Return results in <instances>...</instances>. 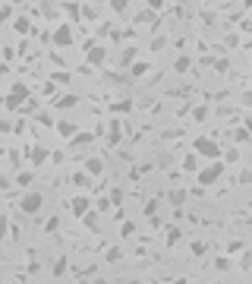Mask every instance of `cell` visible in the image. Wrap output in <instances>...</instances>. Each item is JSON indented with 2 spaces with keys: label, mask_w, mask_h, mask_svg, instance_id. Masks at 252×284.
<instances>
[{
  "label": "cell",
  "mask_w": 252,
  "mask_h": 284,
  "mask_svg": "<svg viewBox=\"0 0 252 284\" xmlns=\"http://www.w3.org/2000/svg\"><path fill=\"white\" fill-rule=\"evenodd\" d=\"M82 171H89L91 177H101V171H104V161H101V158H85Z\"/></svg>",
  "instance_id": "cell-12"
},
{
  "label": "cell",
  "mask_w": 252,
  "mask_h": 284,
  "mask_svg": "<svg viewBox=\"0 0 252 284\" xmlns=\"http://www.w3.org/2000/svg\"><path fill=\"white\" fill-rule=\"evenodd\" d=\"M148 70H151V63H148V60H132V63H129V76H132V79L148 76Z\"/></svg>",
  "instance_id": "cell-10"
},
{
  "label": "cell",
  "mask_w": 252,
  "mask_h": 284,
  "mask_svg": "<svg viewBox=\"0 0 252 284\" xmlns=\"http://www.w3.org/2000/svg\"><path fill=\"white\" fill-rule=\"evenodd\" d=\"M44 205V196L41 193H25L22 199H19V208H22V215H38Z\"/></svg>",
  "instance_id": "cell-5"
},
{
  "label": "cell",
  "mask_w": 252,
  "mask_h": 284,
  "mask_svg": "<svg viewBox=\"0 0 252 284\" xmlns=\"http://www.w3.org/2000/svg\"><path fill=\"white\" fill-rule=\"evenodd\" d=\"M164 44H167V38H164V35H155V38H151V51H161Z\"/></svg>",
  "instance_id": "cell-32"
},
{
  "label": "cell",
  "mask_w": 252,
  "mask_h": 284,
  "mask_svg": "<svg viewBox=\"0 0 252 284\" xmlns=\"http://www.w3.org/2000/svg\"><path fill=\"white\" fill-rule=\"evenodd\" d=\"M89 180H91V174H89V171H85V174H72V186H79V189L89 186Z\"/></svg>",
  "instance_id": "cell-18"
},
{
  "label": "cell",
  "mask_w": 252,
  "mask_h": 284,
  "mask_svg": "<svg viewBox=\"0 0 252 284\" xmlns=\"http://www.w3.org/2000/svg\"><path fill=\"white\" fill-rule=\"evenodd\" d=\"M161 6H164V0H148V10H155V13H158Z\"/></svg>",
  "instance_id": "cell-43"
},
{
  "label": "cell",
  "mask_w": 252,
  "mask_h": 284,
  "mask_svg": "<svg viewBox=\"0 0 252 284\" xmlns=\"http://www.w3.org/2000/svg\"><path fill=\"white\" fill-rule=\"evenodd\" d=\"M25 101H29V85H22V82H16L10 89V95H6V107L10 111H16V107H22Z\"/></svg>",
  "instance_id": "cell-4"
},
{
  "label": "cell",
  "mask_w": 252,
  "mask_h": 284,
  "mask_svg": "<svg viewBox=\"0 0 252 284\" xmlns=\"http://www.w3.org/2000/svg\"><path fill=\"white\" fill-rule=\"evenodd\" d=\"M183 240V234H180V227H170L167 231V246H177V243Z\"/></svg>",
  "instance_id": "cell-19"
},
{
  "label": "cell",
  "mask_w": 252,
  "mask_h": 284,
  "mask_svg": "<svg viewBox=\"0 0 252 284\" xmlns=\"http://www.w3.org/2000/svg\"><path fill=\"white\" fill-rule=\"evenodd\" d=\"M227 253H243V240H230L227 243Z\"/></svg>",
  "instance_id": "cell-37"
},
{
  "label": "cell",
  "mask_w": 252,
  "mask_h": 284,
  "mask_svg": "<svg viewBox=\"0 0 252 284\" xmlns=\"http://www.w3.org/2000/svg\"><path fill=\"white\" fill-rule=\"evenodd\" d=\"M91 142H95V133H82V130H79L76 136L70 139V145L72 148H82V145H91Z\"/></svg>",
  "instance_id": "cell-13"
},
{
  "label": "cell",
  "mask_w": 252,
  "mask_h": 284,
  "mask_svg": "<svg viewBox=\"0 0 252 284\" xmlns=\"http://www.w3.org/2000/svg\"><path fill=\"white\" fill-rule=\"evenodd\" d=\"M13 16V6L10 3H3V6H0V19H3V22H6V19H10Z\"/></svg>",
  "instance_id": "cell-40"
},
{
  "label": "cell",
  "mask_w": 252,
  "mask_h": 284,
  "mask_svg": "<svg viewBox=\"0 0 252 284\" xmlns=\"http://www.w3.org/2000/svg\"><path fill=\"white\" fill-rule=\"evenodd\" d=\"M57 221H60V218H51L48 224H44V231H48V234H51V231H57Z\"/></svg>",
  "instance_id": "cell-44"
},
{
  "label": "cell",
  "mask_w": 252,
  "mask_h": 284,
  "mask_svg": "<svg viewBox=\"0 0 252 284\" xmlns=\"http://www.w3.org/2000/svg\"><path fill=\"white\" fill-rule=\"evenodd\" d=\"M0 22H3V19H0Z\"/></svg>",
  "instance_id": "cell-48"
},
{
  "label": "cell",
  "mask_w": 252,
  "mask_h": 284,
  "mask_svg": "<svg viewBox=\"0 0 252 284\" xmlns=\"http://www.w3.org/2000/svg\"><path fill=\"white\" fill-rule=\"evenodd\" d=\"M54 130L60 133V136H63L66 142H70V139L79 133V123H76V120H57V123H54Z\"/></svg>",
  "instance_id": "cell-8"
},
{
  "label": "cell",
  "mask_w": 252,
  "mask_h": 284,
  "mask_svg": "<svg viewBox=\"0 0 252 284\" xmlns=\"http://www.w3.org/2000/svg\"><path fill=\"white\" fill-rule=\"evenodd\" d=\"M0 6H3V0H0Z\"/></svg>",
  "instance_id": "cell-47"
},
{
  "label": "cell",
  "mask_w": 252,
  "mask_h": 284,
  "mask_svg": "<svg viewBox=\"0 0 252 284\" xmlns=\"http://www.w3.org/2000/svg\"><path fill=\"white\" fill-rule=\"evenodd\" d=\"M224 171H227V164H224V158H215V161H211L208 167H202V171H198V183H202V186H215L217 180L224 177Z\"/></svg>",
  "instance_id": "cell-2"
},
{
  "label": "cell",
  "mask_w": 252,
  "mask_h": 284,
  "mask_svg": "<svg viewBox=\"0 0 252 284\" xmlns=\"http://www.w3.org/2000/svg\"><path fill=\"white\" fill-rule=\"evenodd\" d=\"M110 205H114V199H104V196L95 202V208H98V212H110Z\"/></svg>",
  "instance_id": "cell-30"
},
{
  "label": "cell",
  "mask_w": 252,
  "mask_h": 284,
  "mask_svg": "<svg viewBox=\"0 0 252 284\" xmlns=\"http://www.w3.org/2000/svg\"><path fill=\"white\" fill-rule=\"evenodd\" d=\"M120 237H136V224H132V221H123V224H120Z\"/></svg>",
  "instance_id": "cell-27"
},
{
  "label": "cell",
  "mask_w": 252,
  "mask_h": 284,
  "mask_svg": "<svg viewBox=\"0 0 252 284\" xmlns=\"http://www.w3.org/2000/svg\"><path fill=\"white\" fill-rule=\"evenodd\" d=\"M215 70H217V73H227L230 63H227V60H215Z\"/></svg>",
  "instance_id": "cell-42"
},
{
  "label": "cell",
  "mask_w": 252,
  "mask_h": 284,
  "mask_svg": "<svg viewBox=\"0 0 252 284\" xmlns=\"http://www.w3.org/2000/svg\"><path fill=\"white\" fill-rule=\"evenodd\" d=\"M51 275H54V278H60V275H66V256H60V259L54 262V272H51Z\"/></svg>",
  "instance_id": "cell-20"
},
{
  "label": "cell",
  "mask_w": 252,
  "mask_h": 284,
  "mask_svg": "<svg viewBox=\"0 0 252 284\" xmlns=\"http://www.w3.org/2000/svg\"><path fill=\"white\" fill-rule=\"evenodd\" d=\"M236 41H240L236 35H227V38H224V44H227V47H236Z\"/></svg>",
  "instance_id": "cell-45"
},
{
  "label": "cell",
  "mask_w": 252,
  "mask_h": 284,
  "mask_svg": "<svg viewBox=\"0 0 252 284\" xmlns=\"http://www.w3.org/2000/svg\"><path fill=\"white\" fill-rule=\"evenodd\" d=\"M123 136V120H110V145H117Z\"/></svg>",
  "instance_id": "cell-16"
},
{
  "label": "cell",
  "mask_w": 252,
  "mask_h": 284,
  "mask_svg": "<svg viewBox=\"0 0 252 284\" xmlns=\"http://www.w3.org/2000/svg\"><path fill=\"white\" fill-rule=\"evenodd\" d=\"M29 29H32V25H29V19H25V16L13 19V32H16V35H29Z\"/></svg>",
  "instance_id": "cell-15"
},
{
  "label": "cell",
  "mask_w": 252,
  "mask_h": 284,
  "mask_svg": "<svg viewBox=\"0 0 252 284\" xmlns=\"http://www.w3.org/2000/svg\"><path fill=\"white\" fill-rule=\"evenodd\" d=\"M79 104V95H63V98H54V111H70V107Z\"/></svg>",
  "instance_id": "cell-11"
},
{
  "label": "cell",
  "mask_w": 252,
  "mask_h": 284,
  "mask_svg": "<svg viewBox=\"0 0 252 284\" xmlns=\"http://www.w3.org/2000/svg\"><path fill=\"white\" fill-rule=\"evenodd\" d=\"M79 221H82V224L89 227V231H101V212H98V208H95V212L89 208V212H85Z\"/></svg>",
  "instance_id": "cell-9"
},
{
  "label": "cell",
  "mask_w": 252,
  "mask_h": 284,
  "mask_svg": "<svg viewBox=\"0 0 252 284\" xmlns=\"http://www.w3.org/2000/svg\"><path fill=\"white\" fill-rule=\"evenodd\" d=\"M132 60H136V47H126L123 51V66H129Z\"/></svg>",
  "instance_id": "cell-31"
},
{
  "label": "cell",
  "mask_w": 252,
  "mask_h": 284,
  "mask_svg": "<svg viewBox=\"0 0 252 284\" xmlns=\"http://www.w3.org/2000/svg\"><path fill=\"white\" fill-rule=\"evenodd\" d=\"M208 114H211V111H208L205 104H202V107H192V120H198V123H202V120H208Z\"/></svg>",
  "instance_id": "cell-21"
},
{
  "label": "cell",
  "mask_w": 252,
  "mask_h": 284,
  "mask_svg": "<svg viewBox=\"0 0 252 284\" xmlns=\"http://www.w3.org/2000/svg\"><path fill=\"white\" fill-rule=\"evenodd\" d=\"M16 183H19V186H29V183H32V174H29V171H22V174L16 177Z\"/></svg>",
  "instance_id": "cell-36"
},
{
  "label": "cell",
  "mask_w": 252,
  "mask_h": 284,
  "mask_svg": "<svg viewBox=\"0 0 252 284\" xmlns=\"http://www.w3.org/2000/svg\"><path fill=\"white\" fill-rule=\"evenodd\" d=\"M82 16H85V19H91V22H95V19H98V10H95V6H82Z\"/></svg>",
  "instance_id": "cell-34"
},
{
  "label": "cell",
  "mask_w": 252,
  "mask_h": 284,
  "mask_svg": "<svg viewBox=\"0 0 252 284\" xmlns=\"http://www.w3.org/2000/svg\"><path fill=\"white\" fill-rule=\"evenodd\" d=\"M108 3H110V10H114V13H120V16H123L126 6H129V0H108Z\"/></svg>",
  "instance_id": "cell-25"
},
{
  "label": "cell",
  "mask_w": 252,
  "mask_h": 284,
  "mask_svg": "<svg viewBox=\"0 0 252 284\" xmlns=\"http://www.w3.org/2000/svg\"><path fill=\"white\" fill-rule=\"evenodd\" d=\"M85 54H89V66H101L108 60V47L104 44H85Z\"/></svg>",
  "instance_id": "cell-6"
},
{
  "label": "cell",
  "mask_w": 252,
  "mask_h": 284,
  "mask_svg": "<svg viewBox=\"0 0 252 284\" xmlns=\"http://www.w3.org/2000/svg\"><path fill=\"white\" fill-rule=\"evenodd\" d=\"M170 202H174V205H183V202H186V189H177V193H170Z\"/></svg>",
  "instance_id": "cell-29"
},
{
  "label": "cell",
  "mask_w": 252,
  "mask_h": 284,
  "mask_svg": "<svg viewBox=\"0 0 252 284\" xmlns=\"http://www.w3.org/2000/svg\"><path fill=\"white\" fill-rule=\"evenodd\" d=\"M189 66H192V60H189V57H183V54L174 60V70H177V73H189Z\"/></svg>",
  "instance_id": "cell-17"
},
{
  "label": "cell",
  "mask_w": 252,
  "mask_h": 284,
  "mask_svg": "<svg viewBox=\"0 0 252 284\" xmlns=\"http://www.w3.org/2000/svg\"><path fill=\"white\" fill-rule=\"evenodd\" d=\"M129 98H126V101H114V114H129Z\"/></svg>",
  "instance_id": "cell-28"
},
{
  "label": "cell",
  "mask_w": 252,
  "mask_h": 284,
  "mask_svg": "<svg viewBox=\"0 0 252 284\" xmlns=\"http://www.w3.org/2000/svg\"><path fill=\"white\" fill-rule=\"evenodd\" d=\"M183 167H186V171H196V167H198V158H196V155H186V161H183Z\"/></svg>",
  "instance_id": "cell-33"
},
{
  "label": "cell",
  "mask_w": 252,
  "mask_h": 284,
  "mask_svg": "<svg viewBox=\"0 0 252 284\" xmlns=\"http://www.w3.org/2000/svg\"><path fill=\"white\" fill-rule=\"evenodd\" d=\"M72 41H76V38H72V25L70 22H60L54 32H51V44L54 47H70Z\"/></svg>",
  "instance_id": "cell-3"
},
{
  "label": "cell",
  "mask_w": 252,
  "mask_h": 284,
  "mask_svg": "<svg viewBox=\"0 0 252 284\" xmlns=\"http://www.w3.org/2000/svg\"><path fill=\"white\" fill-rule=\"evenodd\" d=\"M236 161H240V152H236V148H227V152H224V164H236Z\"/></svg>",
  "instance_id": "cell-26"
},
{
  "label": "cell",
  "mask_w": 252,
  "mask_h": 284,
  "mask_svg": "<svg viewBox=\"0 0 252 284\" xmlns=\"http://www.w3.org/2000/svg\"><path fill=\"white\" fill-rule=\"evenodd\" d=\"M35 120H38L41 126H54V123H57V120H51V114H48V111H38V114H35Z\"/></svg>",
  "instance_id": "cell-22"
},
{
  "label": "cell",
  "mask_w": 252,
  "mask_h": 284,
  "mask_svg": "<svg viewBox=\"0 0 252 284\" xmlns=\"http://www.w3.org/2000/svg\"><path fill=\"white\" fill-rule=\"evenodd\" d=\"M48 155H51L48 148H44V145H38V148H32V152H29V158H32V164L38 167V164H44V161H48Z\"/></svg>",
  "instance_id": "cell-14"
},
{
  "label": "cell",
  "mask_w": 252,
  "mask_h": 284,
  "mask_svg": "<svg viewBox=\"0 0 252 284\" xmlns=\"http://www.w3.org/2000/svg\"><path fill=\"white\" fill-rule=\"evenodd\" d=\"M215 268H217V272H227V268H230V259H224V256H221V259H215Z\"/></svg>",
  "instance_id": "cell-38"
},
{
  "label": "cell",
  "mask_w": 252,
  "mask_h": 284,
  "mask_svg": "<svg viewBox=\"0 0 252 284\" xmlns=\"http://www.w3.org/2000/svg\"><path fill=\"white\" fill-rule=\"evenodd\" d=\"M104 259H108V262H120V259H123V249H120V246H110Z\"/></svg>",
  "instance_id": "cell-24"
},
{
  "label": "cell",
  "mask_w": 252,
  "mask_h": 284,
  "mask_svg": "<svg viewBox=\"0 0 252 284\" xmlns=\"http://www.w3.org/2000/svg\"><path fill=\"white\" fill-rule=\"evenodd\" d=\"M240 101H243V107H252V92H246V95H243Z\"/></svg>",
  "instance_id": "cell-46"
},
{
  "label": "cell",
  "mask_w": 252,
  "mask_h": 284,
  "mask_svg": "<svg viewBox=\"0 0 252 284\" xmlns=\"http://www.w3.org/2000/svg\"><path fill=\"white\" fill-rule=\"evenodd\" d=\"M192 152L202 155V158H208V161L224 158V148L217 145V142L211 139V136H196V139H192Z\"/></svg>",
  "instance_id": "cell-1"
},
{
  "label": "cell",
  "mask_w": 252,
  "mask_h": 284,
  "mask_svg": "<svg viewBox=\"0 0 252 284\" xmlns=\"http://www.w3.org/2000/svg\"><path fill=\"white\" fill-rule=\"evenodd\" d=\"M89 208H91V199H89V196H72V199H70V212L76 215V218H82Z\"/></svg>",
  "instance_id": "cell-7"
},
{
  "label": "cell",
  "mask_w": 252,
  "mask_h": 284,
  "mask_svg": "<svg viewBox=\"0 0 252 284\" xmlns=\"http://www.w3.org/2000/svg\"><path fill=\"white\" fill-rule=\"evenodd\" d=\"M205 249H208V243H202V240L189 243V253H192V256H205Z\"/></svg>",
  "instance_id": "cell-23"
},
{
  "label": "cell",
  "mask_w": 252,
  "mask_h": 284,
  "mask_svg": "<svg viewBox=\"0 0 252 284\" xmlns=\"http://www.w3.org/2000/svg\"><path fill=\"white\" fill-rule=\"evenodd\" d=\"M236 180H240L243 186H249V183H252V171H243V174H240V177H236Z\"/></svg>",
  "instance_id": "cell-41"
},
{
  "label": "cell",
  "mask_w": 252,
  "mask_h": 284,
  "mask_svg": "<svg viewBox=\"0 0 252 284\" xmlns=\"http://www.w3.org/2000/svg\"><path fill=\"white\" fill-rule=\"evenodd\" d=\"M249 133H252V130H236L234 139H236V142H249Z\"/></svg>",
  "instance_id": "cell-39"
},
{
  "label": "cell",
  "mask_w": 252,
  "mask_h": 284,
  "mask_svg": "<svg viewBox=\"0 0 252 284\" xmlns=\"http://www.w3.org/2000/svg\"><path fill=\"white\" fill-rule=\"evenodd\" d=\"M110 199H114V205H120V202H123V189L114 186V189H110Z\"/></svg>",
  "instance_id": "cell-35"
}]
</instances>
